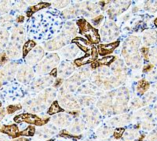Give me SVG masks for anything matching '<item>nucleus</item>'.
I'll return each instance as SVG.
<instances>
[{
  "mask_svg": "<svg viewBox=\"0 0 157 141\" xmlns=\"http://www.w3.org/2000/svg\"><path fill=\"white\" fill-rule=\"evenodd\" d=\"M49 119H42V118H39L37 116L32 115V114H21V115H17L14 118V121L17 123H21L22 121H25L26 123L29 124H33L36 125H43L45 124H47Z\"/></svg>",
  "mask_w": 157,
  "mask_h": 141,
  "instance_id": "f257e3e1",
  "label": "nucleus"
},
{
  "mask_svg": "<svg viewBox=\"0 0 157 141\" xmlns=\"http://www.w3.org/2000/svg\"><path fill=\"white\" fill-rule=\"evenodd\" d=\"M0 132H3V133L7 134L13 138H17L19 136V129L18 127L15 124L9 125H3L2 129H0Z\"/></svg>",
  "mask_w": 157,
  "mask_h": 141,
  "instance_id": "f03ea898",
  "label": "nucleus"
},
{
  "mask_svg": "<svg viewBox=\"0 0 157 141\" xmlns=\"http://www.w3.org/2000/svg\"><path fill=\"white\" fill-rule=\"evenodd\" d=\"M118 45H119V42H116V43H111V44L100 45L98 47L99 48V54L102 56L110 54V53L113 52Z\"/></svg>",
  "mask_w": 157,
  "mask_h": 141,
  "instance_id": "7ed1b4c3",
  "label": "nucleus"
},
{
  "mask_svg": "<svg viewBox=\"0 0 157 141\" xmlns=\"http://www.w3.org/2000/svg\"><path fill=\"white\" fill-rule=\"evenodd\" d=\"M35 132H36V129H35V127L32 126H29L25 130L21 131V132H19V136H34Z\"/></svg>",
  "mask_w": 157,
  "mask_h": 141,
  "instance_id": "20e7f679",
  "label": "nucleus"
},
{
  "mask_svg": "<svg viewBox=\"0 0 157 141\" xmlns=\"http://www.w3.org/2000/svg\"><path fill=\"white\" fill-rule=\"evenodd\" d=\"M148 87H149V84H148V82L145 80L140 81L139 83H138V86H137V91L142 94L148 89Z\"/></svg>",
  "mask_w": 157,
  "mask_h": 141,
  "instance_id": "39448f33",
  "label": "nucleus"
},
{
  "mask_svg": "<svg viewBox=\"0 0 157 141\" xmlns=\"http://www.w3.org/2000/svg\"><path fill=\"white\" fill-rule=\"evenodd\" d=\"M35 45H36V43H35L33 41H29L25 43V46H24L23 47V57H24L27 55L28 53H29V51L33 48V47H34Z\"/></svg>",
  "mask_w": 157,
  "mask_h": 141,
  "instance_id": "423d86ee",
  "label": "nucleus"
},
{
  "mask_svg": "<svg viewBox=\"0 0 157 141\" xmlns=\"http://www.w3.org/2000/svg\"><path fill=\"white\" fill-rule=\"evenodd\" d=\"M21 108V106L20 105H10L6 107V111H7L8 114H13Z\"/></svg>",
  "mask_w": 157,
  "mask_h": 141,
  "instance_id": "0eeeda50",
  "label": "nucleus"
},
{
  "mask_svg": "<svg viewBox=\"0 0 157 141\" xmlns=\"http://www.w3.org/2000/svg\"><path fill=\"white\" fill-rule=\"evenodd\" d=\"M124 132V129H122V128H120V129H117L115 130L114 132V137L116 139H120V138L123 136V134Z\"/></svg>",
  "mask_w": 157,
  "mask_h": 141,
  "instance_id": "6e6552de",
  "label": "nucleus"
},
{
  "mask_svg": "<svg viewBox=\"0 0 157 141\" xmlns=\"http://www.w3.org/2000/svg\"><path fill=\"white\" fill-rule=\"evenodd\" d=\"M52 111H54V113L59 112V111H61V108H60V107H59V106L57 105V102H54V104H53V105L51 106V107H50V110H49V114H50V113L52 112Z\"/></svg>",
  "mask_w": 157,
  "mask_h": 141,
  "instance_id": "1a4fd4ad",
  "label": "nucleus"
},
{
  "mask_svg": "<svg viewBox=\"0 0 157 141\" xmlns=\"http://www.w3.org/2000/svg\"><path fill=\"white\" fill-rule=\"evenodd\" d=\"M8 57L5 53L0 54V65H3L4 64L7 62Z\"/></svg>",
  "mask_w": 157,
  "mask_h": 141,
  "instance_id": "9d476101",
  "label": "nucleus"
},
{
  "mask_svg": "<svg viewBox=\"0 0 157 141\" xmlns=\"http://www.w3.org/2000/svg\"><path fill=\"white\" fill-rule=\"evenodd\" d=\"M5 115V111H4V109H0V120L2 119V117H4Z\"/></svg>",
  "mask_w": 157,
  "mask_h": 141,
  "instance_id": "9b49d317",
  "label": "nucleus"
},
{
  "mask_svg": "<svg viewBox=\"0 0 157 141\" xmlns=\"http://www.w3.org/2000/svg\"><path fill=\"white\" fill-rule=\"evenodd\" d=\"M23 20H24V17L23 16H20V17H18L17 18V22H18V23H21Z\"/></svg>",
  "mask_w": 157,
  "mask_h": 141,
  "instance_id": "f8f14e48",
  "label": "nucleus"
},
{
  "mask_svg": "<svg viewBox=\"0 0 157 141\" xmlns=\"http://www.w3.org/2000/svg\"><path fill=\"white\" fill-rule=\"evenodd\" d=\"M13 141H29V139H26V138L21 137V138H18V139H15V140H13Z\"/></svg>",
  "mask_w": 157,
  "mask_h": 141,
  "instance_id": "ddd939ff",
  "label": "nucleus"
},
{
  "mask_svg": "<svg viewBox=\"0 0 157 141\" xmlns=\"http://www.w3.org/2000/svg\"><path fill=\"white\" fill-rule=\"evenodd\" d=\"M154 23H155V25L157 27V18L155 20V21H154Z\"/></svg>",
  "mask_w": 157,
  "mask_h": 141,
  "instance_id": "4468645a",
  "label": "nucleus"
},
{
  "mask_svg": "<svg viewBox=\"0 0 157 141\" xmlns=\"http://www.w3.org/2000/svg\"><path fill=\"white\" fill-rule=\"evenodd\" d=\"M1 86H2V83H1V82H0V87H1Z\"/></svg>",
  "mask_w": 157,
  "mask_h": 141,
  "instance_id": "2eb2a0df",
  "label": "nucleus"
},
{
  "mask_svg": "<svg viewBox=\"0 0 157 141\" xmlns=\"http://www.w3.org/2000/svg\"><path fill=\"white\" fill-rule=\"evenodd\" d=\"M1 105H2V104H1V103H0V107H1Z\"/></svg>",
  "mask_w": 157,
  "mask_h": 141,
  "instance_id": "dca6fc26",
  "label": "nucleus"
}]
</instances>
